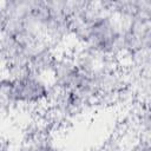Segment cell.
<instances>
[{
  "label": "cell",
  "mask_w": 151,
  "mask_h": 151,
  "mask_svg": "<svg viewBox=\"0 0 151 151\" xmlns=\"http://www.w3.org/2000/svg\"><path fill=\"white\" fill-rule=\"evenodd\" d=\"M0 151H8L7 149H5L4 146H0Z\"/></svg>",
  "instance_id": "cell-3"
},
{
  "label": "cell",
  "mask_w": 151,
  "mask_h": 151,
  "mask_svg": "<svg viewBox=\"0 0 151 151\" xmlns=\"http://www.w3.org/2000/svg\"><path fill=\"white\" fill-rule=\"evenodd\" d=\"M18 151H59V150L47 139L35 138L24 144Z\"/></svg>",
  "instance_id": "cell-2"
},
{
  "label": "cell",
  "mask_w": 151,
  "mask_h": 151,
  "mask_svg": "<svg viewBox=\"0 0 151 151\" xmlns=\"http://www.w3.org/2000/svg\"><path fill=\"white\" fill-rule=\"evenodd\" d=\"M12 91L15 105L41 104L48 100L52 94V87L47 84L44 77L32 72H28L20 78L12 79Z\"/></svg>",
  "instance_id": "cell-1"
}]
</instances>
